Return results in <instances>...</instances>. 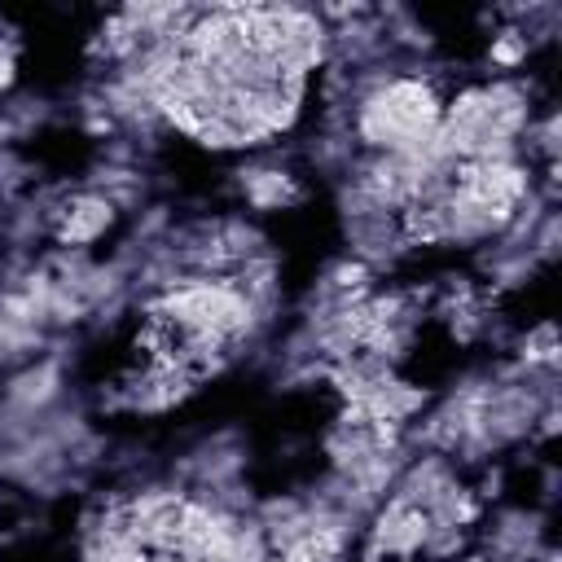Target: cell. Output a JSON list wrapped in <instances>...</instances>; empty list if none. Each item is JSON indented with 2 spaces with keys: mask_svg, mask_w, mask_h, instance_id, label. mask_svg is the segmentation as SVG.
<instances>
[{
  "mask_svg": "<svg viewBox=\"0 0 562 562\" xmlns=\"http://www.w3.org/2000/svg\"><path fill=\"white\" fill-rule=\"evenodd\" d=\"M443 101L426 79L400 75L378 83L356 114V132L378 154H426L435 127H439Z\"/></svg>",
  "mask_w": 562,
  "mask_h": 562,
  "instance_id": "cell-1",
  "label": "cell"
},
{
  "mask_svg": "<svg viewBox=\"0 0 562 562\" xmlns=\"http://www.w3.org/2000/svg\"><path fill=\"white\" fill-rule=\"evenodd\" d=\"M154 316L180 334H202L215 342H233L250 329L255 321V303L237 281H211V277H193L180 281L171 290L158 294Z\"/></svg>",
  "mask_w": 562,
  "mask_h": 562,
  "instance_id": "cell-2",
  "label": "cell"
},
{
  "mask_svg": "<svg viewBox=\"0 0 562 562\" xmlns=\"http://www.w3.org/2000/svg\"><path fill=\"white\" fill-rule=\"evenodd\" d=\"M430 536H435V514L400 492V496L386 501V509L373 522L369 558H378V553H413V549L430 544Z\"/></svg>",
  "mask_w": 562,
  "mask_h": 562,
  "instance_id": "cell-3",
  "label": "cell"
},
{
  "mask_svg": "<svg viewBox=\"0 0 562 562\" xmlns=\"http://www.w3.org/2000/svg\"><path fill=\"white\" fill-rule=\"evenodd\" d=\"M110 224H114V202L101 198V193H79V198L66 202L61 224H57V237H61V246H88Z\"/></svg>",
  "mask_w": 562,
  "mask_h": 562,
  "instance_id": "cell-4",
  "label": "cell"
},
{
  "mask_svg": "<svg viewBox=\"0 0 562 562\" xmlns=\"http://www.w3.org/2000/svg\"><path fill=\"white\" fill-rule=\"evenodd\" d=\"M246 198H250L255 206H285V202L294 198V184H290V176H281V171H255V176L246 180Z\"/></svg>",
  "mask_w": 562,
  "mask_h": 562,
  "instance_id": "cell-5",
  "label": "cell"
},
{
  "mask_svg": "<svg viewBox=\"0 0 562 562\" xmlns=\"http://www.w3.org/2000/svg\"><path fill=\"white\" fill-rule=\"evenodd\" d=\"M522 57H527V40H522L518 31H505V35L492 44V61H496L501 70H514Z\"/></svg>",
  "mask_w": 562,
  "mask_h": 562,
  "instance_id": "cell-6",
  "label": "cell"
},
{
  "mask_svg": "<svg viewBox=\"0 0 562 562\" xmlns=\"http://www.w3.org/2000/svg\"><path fill=\"white\" fill-rule=\"evenodd\" d=\"M522 356H527V364H553L558 360V342H553V325H540L531 338H527V347H522Z\"/></svg>",
  "mask_w": 562,
  "mask_h": 562,
  "instance_id": "cell-7",
  "label": "cell"
}]
</instances>
